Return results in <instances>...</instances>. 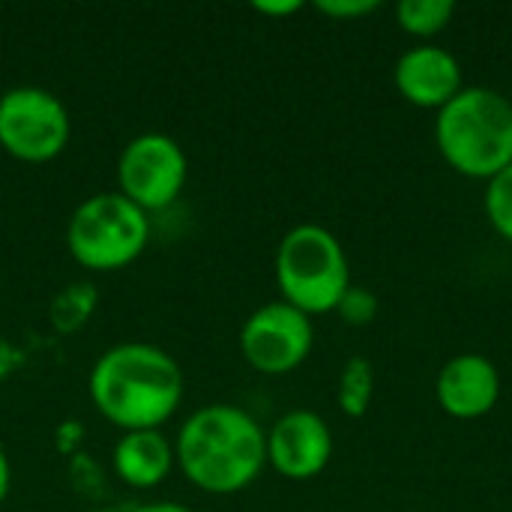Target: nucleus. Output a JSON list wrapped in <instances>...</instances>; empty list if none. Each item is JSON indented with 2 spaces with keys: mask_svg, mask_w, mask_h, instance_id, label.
I'll list each match as a JSON object with an SVG mask.
<instances>
[{
  "mask_svg": "<svg viewBox=\"0 0 512 512\" xmlns=\"http://www.w3.org/2000/svg\"><path fill=\"white\" fill-rule=\"evenodd\" d=\"M303 3L300 0H282V3H255V12L261 15H294L300 12Z\"/></svg>",
  "mask_w": 512,
  "mask_h": 512,
  "instance_id": "19",
  "label": "nucleus"
},
{
  "mask_svg": "<svg viewBox=\"0 0 512 512\" xmlns=\"http://www.w3.org/2000/svg\"><path fill=\"white\" fill-rule=\"evenodd\" d=\"M273 270L282 300L309 318L336 312L351 288V267L339 237L315 222L294 225L279 240Z\"/></svg>",
  "mask_w": 512,
  "mask_h": 512,
  "instance_id": "4",
  "label": "nucleus"
},
{
  "mask_svg": "<svg viewBox=\"0 0 512 512\" xmlns=\"http://www.w3.org/2000/svg\"><path fill=\"white\" fill-rule=\"evenodd\" d=\"M444 162L471 180H492L512 165V102L492 87H462L435 117Z\"/></svg>",
  "mask_w": 512,
  "mask_h": 512,
  "instance_id": "3",
  "label": "nucleus"
},
{
  "mask_svg": "<svg viewBox=\"0 0 512 512\" xmlns=\"http://www.w3.org/2000/svg\"><path fill=\"white\" fill-rule=\"evenodd\" d=\"M90 512H120V510H111V507H102V510H90Z\"/></svg>",
  "mask_w": 512,
  "mask_h": 512,
  "instance_id": "22",
  "label": "nucleus"
},
{
  "mask_svg": "<svg viewBox=\"0 0 512 512\" xmlns=\"http://www.w3.org/2000/svg\"><path fill=\"white\" fill-rule=\"evenodd\" d=\"M333 459V432L315 411L297 408L267 429V465L294 483L315 480Z\"/></svg>",
  "mask_w": 512,
  "mask_h": 512,
  "instance_id": "9",
  "label": "nucleus"
},
{
  "mask_svg": "<svg viewBox=\"0 0 512 512\" xmlns=\"http://www.w3.org/2000/svg\"><path fill=\"white\" fill-rule=\"evenodd\" d=\"M438 405L453 420H480L495 411L501 399L498 366L483 354H456L444 363L435 381Z\"/></svg>",
  "mask_w": 512,
  "mask_h": 512,
  "instance_id": "11",
  "label": "nucleus"
},
{
  "mask_svg": "<svg viewBox=\"0 0 512 512\" xmlns=\"http://www.w3.org/2000/svg\"><path fill=\"white\" fill-rule=\"evenodd\" d=\"M456 15V3L453 0H402L396 6V21L408 36L417 39H435L438 33H444L450 27Z\"/></svg>",
  "mask_w": 512,
  "mask_h": 512,
  "instance_id": "13",
  "label": "nucleus"
},
{
  "mask_svg": "<svg viewBox=\"0 0 512 512\" xmlns=\"http://www.w3.org/2000/svg\"><path fill=\"white\" fill-rule=\"evenodd\" d=\"M393 84L405 102L429 111H441L465 87L459 60L435 42L408 48L393 66Z\"/></svg>",
  "mask_w": 512,
  "mask_h": 512,
  "instance_id": "10",
  "label": "nucleus"
},
{
  "mask_svg": "<svg viewBox=\"0 0 512 512\" xmlns=\"http://www.w3.org/2000/svg\"><path fill=\"white\" fill-rule=\"evenodd\" d=\"M9 489H12V465H9L6 453L0 450V507L9 498Z\"/></svg>",
  "mask_w": 512,
  "mask_h": 512,
  "instance_id": "20",
  "label": "nucleus"
},
{
  "mask_svg": "<svg viewBox=\"0 0 512 512\" xmlns=\"http://www.w3.org/2000/svg\"><path fill=\"white\" fill-rule=\"evenodd\" d=\"M483 207H486L489 225H492L507 243H512V165L510 168H504L498 177L489 180Z\"/></svg>",
  "mask_w": 512,
  "mask_h": 512,
  "instance_id": "15",
  "label": "nucleus"
},
{
  "mask_svg": "<svg viewBox=\"0 0 512 512\" xmlns=\"http://www.w3.org/2000/svg\"><path fill=\"white\" fill-rule=\"evenodd\" d=\"M111 465L120 483L129 489H156L168 480L177 465L174 444L159 429L144 432H123L111 450Z\"/></svg>",
  "mask_w": 512,
  "mask_h": 512,
  "instance_id": "12",
  "label": "nucleus"
},
{
  "mask_svg": "<svg viewBox=\"0 0 512 512\" xmlns=\"http://www.w3.org/2000/svg\"><path fill=\"white\" fill-rule=\"evenodd\" d=\"M315 345L312 318L285 300L258 306L240 327V354L261 375H288L306 363Z\"/></svg>",
  "mask_w": 512,
  "mask_h": 512,
  "instance_id": "8",
  "label": "nucleus"
},
{
  "mask_svg": "<svg viewBox=\"0 0 512 512\" xmlns=\"http://www.w3.org/2000/svg\"><path fill=\"white\" fill-rule=\"evenodd\" d=\"M150 243V216L120 192L84 198L66 225L69 255L93 273H114L135 264Z\"/></svg>",
  "mask_w": 512,
  "mask_h": 512,
  "instance_id": "5",
  "label": "nucleus"
},
{
  "mask_svg": "<svg viewBox=\"0 0 512 512\" xmlns=\"http://www.w3.org/2000/svg\"><path fill=\"white\" fill-rule=\"evenodd\" d=\"M87 393L96 411L123 432L162 429L183 402V372L159 345L120 342L93 363Z\"/></svg>",
  "mask_w": 512,
  "mask_h": 512,
  "instance_id": "1",
  "label": "nucleus"
},
{
  "mask_svg": "<svg viewBox=\"0 0 512 512\" xmlns=\"http://www.w3.org/2000/svg\"><path fill=\"white\" fill-rule=\"evenodd\" d=\"M93 291L87 285H69L57 300H54V324L63 321V315H72L69 318V330H75L93 309Z\"/></svg>",
  "mask_w": 512,
  "mask_h": 512,
  "instance_id": "16",
  "label": "nucleus"
},
{
  "mask_svg": "<svg viewBox=\"0 0 512 512\" xmlns=\"http://www.w3.org/2000/svg\"><path fill=\"white\" fill-rule=\"evenodd\" d=\"M372 396H375V372H372L369 360L351 357L339 375V390H336V402H339L342 414L363 417L372 405Z\"/></svg>",
  "mask_w": 512,
  "mask_h": 512,
  "instance_id": "14",
  "label": "nucleus"
},
{
  "mask_svg": "<svg viewBox=\"0 0 512 512\" xmlns=\"http://www.w3.org/2000/svg\"><path fill=\"white\" fill-rule=\"evenodd\" d=\"M339 315H342V321L345 324H354V327H363V324H369L372 318H375V312H378V300H375V294L372 291H366V288H348L345 291V297H342V303H339V309H336Z\"/></svg>",
  "mask_w": 512,
  "mask_h": 512,
  "instance_id": "17",
  "label": "nucleus"
},
{
  "mask_svg": "<svg viewBox=\"0 0 512 512\" xmlns=\"http://www.w3.org/2000/svg\"><path fill=\"white\" fill-rule=\"evenodd\" d=\"M315 9L336 21H354V18L372 15L375 9H381V3L378 0H321L315 3Z\"/></svg>",
  "mask_w": 512,
  "mask_h": 512,
  "instance_id": "18",
  "label": "nucleus"
},
{
  "mask_svg": "<svg viewBox=\"0 0 512 512\" xmlns=\"http://www.w3.org/2000/svg\"><path fill=\"white\" fill-rule=\"evenodd\" d=\"M186 180V150L165 132H141L117 156V192L144 213L171 207L186 189Z\"/></svg>",
  "mask_w": 512,
  "mask_h": 512,
  "instance_id": "7",
  "label": "nucleus"
},
{
  "mask_svg": "<svg viewBox=\"0 0 512 512\" xmlns=\"http://www.w3.org/2000/svg\"><path fill=\"white\" fill-rule=\"evenodd\" d=\"M174 456L195 489L207 495H237L267 468V432L237 405H201L180 426Z\"/></svg>",
  "mask_w": 512,
  "mask_h": 512,
  "instance_id": "2",
  "label": "nucleus"
},
{
  "mask_svg": "<svg viewBox=\"0 0 512 512\" xmlns=\"http://www.w3.org/2000/svg\"><path fill=\"white\" fill-rule=\"evenodd\" d=\"M129 512H192L189 507H183V504H174V501H153V504H141V507H135V510Z\"/></svg>",
  "mask_w": 512,
  "mask_h": 512,
  "instance_id": "21",
  "label": "nucleus"
},
{
  "mask_svg": "<svg viewBox=\"0 0 512 512\" xmlns=\"http://www.w3.org/2000/svg\"><path fill=\"white\" fill-rule=\"evenodd\" d=\"M69 138L72 117L51 90L21 84L0 96V150L18 162H51L66 150Z\"/></svg>",
  "mask_w": 512,
  "mask_h": 512,
  "instance_id": "6",
  "label": "nucleus"
}]
</instances>
